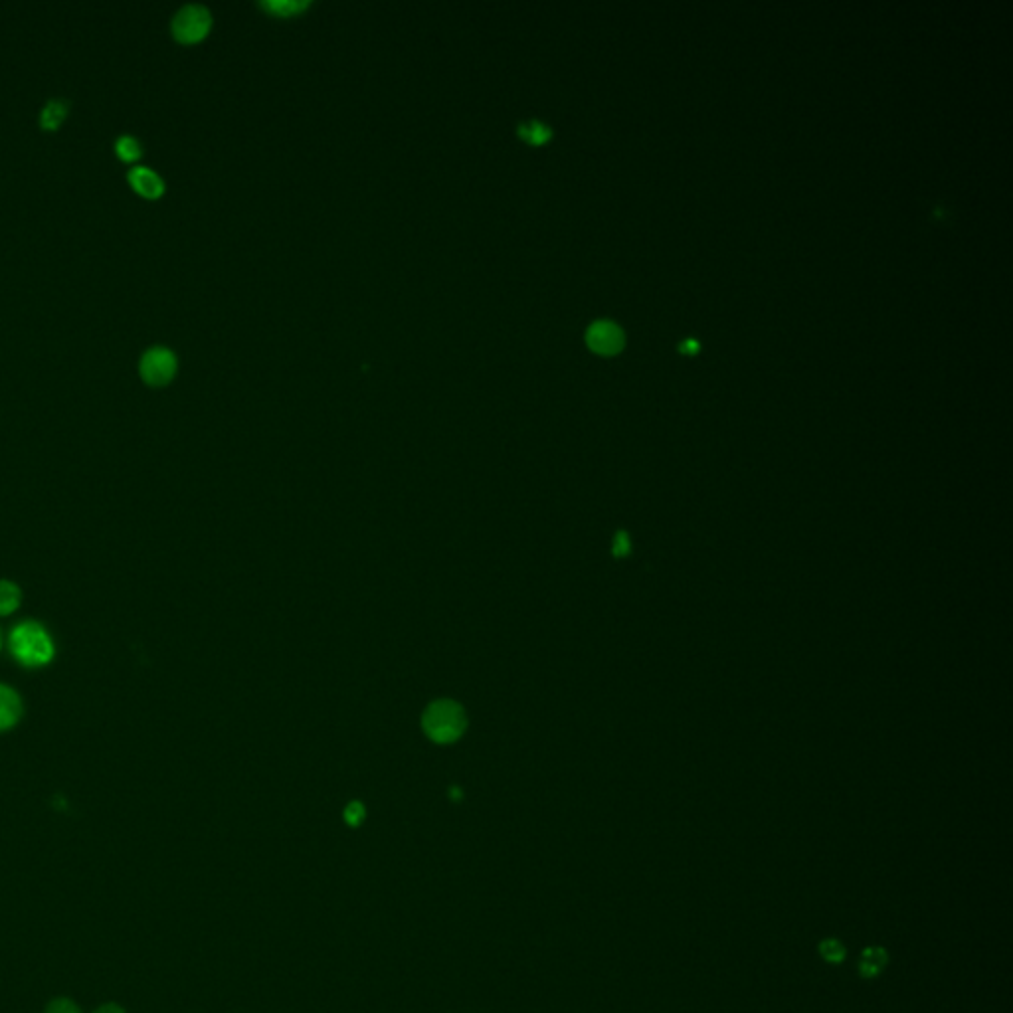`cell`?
<instances>
[{
  "label": "cell",
  "mask_w": 1013,
  "mask_h": 1013,
  "mask_svg": "<svg viewBox=\"0 0 1013 1013\" xmlns=\"http://www.w3.org/2000/svg\"><path fill=\"white\" fill-rule=\"evenodd\" d=\"M212 14L202 4H185L171 22L175 40L181 44H196L210 32Z\"/></svg>",
  "instance_id": "3"
},
{
  "label": "cell",
  "mask_w": 1013,
  "mask_h": 1013,
  "mask_svg": "<svg viewBox=\"0 0 1013 1013\" xmlns=\"http://www.w3.org/2000/svg\"><path fill=\"white\" fill-rule=\"evenodd\" d=\"M885 962H887V954L881 948H869V950H865L863 960H861V974L867 978H873L881 972Z\"/></svg>",
  "instance_id": "13"
},
{
  "label": "cell",
  "mask_w": 1013,
  "mask_h": 1013,
  "mask_svg": "<svg viewBox=\"0 0 1013 1013\" xmlns=\"http://www.w3.org/2000/svg\"><path fill=\"white\" fill-rule=\"evenodd\" d=\"M361 818H363V808H361V804H353V806L347 810V820H349L351 824H359V822H361Z\"/></svg>",
  "instance_id": "16"
},
{
  "label": "cell",
  "mask_w": 1013,
  "mask_h": 1013,
  "mask_svg": "<svg viewBox=\"0 0 1013 1013\" xmlns=\"http://www.w3.org/2000/svg\"><path fill=\"white\" fill-rule=\"evenodd\" d=\"M20 715H22L20 697L10 687L0 685V731L12 729L20 721Z\"/></svg>",
  "instance_id": "7"
},
{
  "label": "cell",
  "mask_w": 1013,
  "mask_h": 1013,
  "mask_svg": "<svg viewBox=\"0 0 1013 1013\" xmlns=\"http://www.w3.org/2000/svg\"><path fill=\"white\" fill-rule=\"evenodd\" d=\"M588 347L598 355H616L624 347V333L612 321H596L586 333Z\"/></svg>",
  "instance_id": "5"
},
{
  "label": "cell",
  "mask_w": 1013,
  "mask_h": 1013,
  "mask_svg": "<svg viewBox=\"0 0 1013 1013\" xmlns=\"http://www.w3.org/2000/svg\"><path fill=\"white\" fill-rule=\"evenodd\" d=\"M0 645H2V634H0Z\"/></svg>",
  "instance_id": "19"
},
{
  "label": "cell",
  "mask_w": 1013,
  "mask_h": 1013,
  "mask_svg": "<svg viewBox=\"0 0 1013 1013\" xmlns=\"http://www.w3.org/2000/svg\"><path fill=\"white\" fill-rule=\"evenodd\" d=\"M93 1013H125V1010L119 1008L117 1004H105V1006H101L99 1010H95Z\"/></svg>",
  "instance_id": "17"
},
{
  "label": "cell",
  "mask_w": 1013,
  "mask_h": 1013,
  "mask_svg": "<svg viewBox=\"0 0 1013 1013\" xmlns=\"http://www.w3.org/2000/svg\"><path fill=\"white\" fill-rule=\"evenodd\" d=\"M127 181L131 188L143 196V198H149V200H157L165 194V181L163 177L153 171L151 167H145V165H137L133 167L129 173H127Z\"/></svg>",
  "instance_id": "6"
},
{
  "label": "cell",
  "mask_w": 1013,
  "mask_h": 1013,
  "mask_svg": "<svg viewBox=\"0 0 1013 1013\" xmlns=\"http://www.w3.org/2000/svg\"><path fill=\"white\" fill-rule=\"evenodd\" d=\"M424 733L440 744H450L463 735L467 727V717L458 703L454 701H436L432 703L422 717Z\"/></svg>",
  "instance_id": "2"
},
{
  "label": "cell",
  "mask_w": 1013,
  "mask_h": 1013,
  "mask_svg": "<svg viewBox=\"0 0 1013 1013\" xmlns=\"http://www.w3.org/2000/svg\"><path fill=\"white\" fill-rule=\"evenodd\" d=\"M22 600L20 588L14 582L0 580V616H10L18 610Z\"/></svg>",
  "instance_id": "11"
},
{
  "label": "cell",
  "mask_w": 1013,
  "mask_h": 1013,
  "mask_svg": "<svg viewBox=\"0 0 1013 1013\" xmlns=\"http://www.w3.org/2000/svg\"><path fill=\"white\" fill-rule=\"evenodd\" d=\"M68 113H70V103L66 99L54 97L40 111V127L46 131H56L66 121Z\"/></svg>",
  "instance_id": "8"
},
{
  "label": "cell",
  "mask_w": 1013,
  "mask_h": 1013,
  "mask_svg": "<svg viewBox=\"0 0 1013 1013\" xmlns=\"http://www.w3.org/2000/svg\"><path fill=\"white\" fill-rule=\"evenodd\" d=\"M177 355L167 347H151L139 361V374L149 386H165L177 374Z\"/></svg>",
  "instance_id": "4"
},
{
  "label": "cell",
  "mask_w": 1013,
  "mask_h": 1013,
  "mask_svg": "<svg viewBox=\"0 0 1013 1013\" xmlns=\"http://www.w3.org/2000/svg\"><path fill=\"white\" fill-rule=\"evenodd\" d=\"M10 651L26 667H42L52 661L54 644L48 632L34 622H24L10 632Z\"/></svg>",
  "instance_id": "1"
},
{
  "label": "cell",
  "mask_w": 1013,
  "mask_h": 1013,
  "mask_svg": "<svg viewBox=\"0 0 1013 1013\" xmlns=\"http://www.w3.org/2000/svg\"><path fill=\"white\" fill-rule=\"evenodd\" d=\"M44 1013H82V1010L68 998H58L54 1002L48 1004L46 1012Z\"/></svg>",
  "instance_id": "15"
},
{
  "label": "cell",
  "mask_w": 1013,
  "mask_h": 1013,
  "mask_svg": "<svg viewBox=\"0 0 1013 1013\" xmlns=\"http://www.w3.org/2000/svg\"><path fill=\"white\" fill-rule=\"evenodd\" d=\"M311 2L309 0H264L260 2V6L272 14L277 16H291V14H297L301 10H305Z\"/></svg>",
  "instance_id": "12"
},
{
  "label": "cell",
  "mask_w": 1013,
  "mask_h": 1013,
  "mask_svg": "<svg viewBox=\"0 0 1013 1013\" xmlns=\"http://www.w3.org/2000/svg\"><path fill=\"white\" fill-rule=\"evenodd\" d=\"M519 137H523L525 141L533 143V145H543L547 143L551 137H553V131L549 125L533 119V121H527V123H521L519 129H517Z\"/></svg>",
  "instance_id": "10"
},
{
  "label": "cell",
  "mask_w": 1013,
  "mask_h": 1013,
  "mask_svg": "<svg viewBox=\"0 0 1013 1013\" xmlns=\"http://www.w3.org/2000/svg\"><path fill=\"white\" fill-rule=\"evenodd\" d=\"M115 155L123 163H137L143 157V145L135 135H119L115 141Z\"/></svg>",
  "instance_id": "9"
},
{
  "label": "cell",
  "mask_w": 1013,
  "mask_h": 1013,
  "mask_svg": "<svg viewBox=\"0 0 1013 1013\" xmlns=\"http://www.w3.org/2000/svg\"><path fill=\"white\" fill-rule=\"evenodd\" d=\"M697 349H699V345H697L695 341H687V343H683V347H681V351H685V353H695Z\"/></svg>",
  "instance_id": "18"
},
{
  "label": "cell",
  "mask_w": 1013,
  "mask_h": 1013,
  "mask_svg": "<svg viewBox=\"0 0 1013 1013\" xmlns=\"http://www.w3.org/2000/svg\"><path fill=\"white\" fill-rule=\"evenodd\" d=\"M822 954L829 962H841L845 958V948L837 940H826L822 944Z\"/></svg>",
  "instance_id": "14"
}]
</instances>
